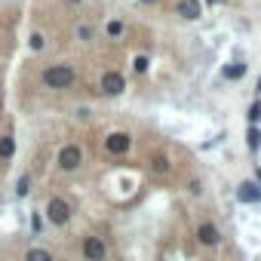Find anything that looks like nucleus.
Listing matches in <instances>:
<instances>
[{
  "label": "nucleus",
  "instance_id": "obj_1",
  "mask_svg": "<svg viewBox=\"0 0 261 261\" xmlns=\"http://www.w3.org/2000/svg\"><path fill=\"white\" fill-rule=\"evenodd\" d=\"M74 80H77V74H74V68H68V65H53V68L43 71V83H46L49 89H68Z\"/></svg>",
  "mask_w": 261,
  "mask_h": 261
},
{
  "label": "nucleus",
  "instance_id": "obj_2",
  "mask_svg": "<svg viewBox=\"0 0 261 261\" xmlns=\"http://www.w3.org/2000/svg\"><path fill=\"white\" fill-rule=\"evenodd\" d=\"M46 218H49V224H68L71 206H68L62 197H49V203H46Z\"/></svg>",
  "mask_w": 261,
  "mask_h": 261
},
{
  "label": "nucleus",
  "instance_id": "obj_3",
  "mask_svg": "<svg viewBox=\"0 0 261 261\" xmlns=\"http://www.w3.org/2000/svg\"><path fill=\"white\" fill-rule=\"evenodd\" d=\"M80 163H83V151H80L77 145H65V148L59 151V169H62V172H74Z\"/></svg>",
  "mask_w": 261,
  "mask_h": 261
},
{
  "label": "nucleus",
  "instance_id": "obj_4",
  "mask_svg": "<svg viewBox=\"0 0 261 261\" xmlns=\"http://www.w3.org/2000/svg\"><path fill=\"white\" fill-rule=\"evenodd\" d=\"M129 148H133V136H129V133H111V136L105 139V151L114 154V157L126 154Z\"/></svg>",
  "mask_w": 261,
  "mask_h": 261
},
{
  "label": "nucleus",
  "instance_id": "obj_5",
  "mask_svg": "<svg viewBox=\"0 0 261 261\" xmlns=\"http://www.w3.org/2000/svg\"><path fill=\"white\" fill-rule=\"evenodd\" d=\"M123 89H126L123 74H117V71H105V74H101V92H105V95H120Z\"/></svg>",
  "mask_w": 261,
  "mask_h": 261
},
{
  "label": "nucleus",
  "instance_id": "obj_6",
  "mask_svg": "<svg viewBox=\"0 0 261 261\" xmlns=\"http://www.w3.org/2000/svg\"><path fill=\"white\" fill-rule=\"evenodd\" d=\"M105 255H108V249H105V243L98 237H86L83 240V258L86 261H105Z\"/></svg>",
  "mask_w": 261,
  "mask_h": 261
},
{
  "label": "nucleus",
  "instance_id": "obj_7",
  "mask_svg": "<svg viewBox=\"0 0 261 261\" xmlns=\"http://www.w3.org/2000/svg\"><path fill=\"white\" fill-rule=\"evenodd\" d=\"M237 200L246 203V206H258V203H261V188H258L255 181H243V185L237 188Z\"/></svg>",
  "mask_w": 261,
  "mask_h": 261
},
{
  "label": "nucleus",
  "instance_id": "obj_8",
  "mask_svg": "<svg viewBox=\"0 0 261 261\" xmlns=\"http://www.w3.org/2000/svg\"><path fill=\"white\" fill-rule=\"evenodd\" d=\"M175 16L194 22V19L203 16V4H200V0H178V4H175Z\"/></svg>",
  "mask_w": 261,
  "mask_h": 261
},
{
  "label": "nucleus",
  "instance_id": "obj_9",
  "mask_svg": "<svg viewBox=\"0 0 261 261\" xmlns=\"http://www.w3.org/2000/svg\"><path fill=\"white\" fill-rule=\"evenodd\" d=\"M197 240H200L203 246H218V243H221V233H218V227H215L212 221H200V224H197Z\"/></svg>",
  "mask_w": 261,
  "mask_h": 261
},
{
  "label": "nucleus",
  "instance_id": "obj_10",
  "mask_svg": "<svg viewBox=\"0 0 261 261\" xmlns=\"http://www.w3.org/2000/svg\"><path fill=\"white\" fill-rule=\"evenodd\" d=\"M243 74H246V65H243V62H230V65L221 68V77H224V80H240Z\"/></svg>",
  "mask_w": 261,
  "mask_h": 261
},
{
  "label": "nucleus",
  "instance_id": "obj_11",
  "mask_svg": "<svg viewBox=\"0 0 261 261\" xmlns=\"http://www.w3.org/2000/svg\"><path fill=\"white\" fill-rule=\"evenodd\" d=\"M246 145H249L252 154L261 148V133H258V126H249V129H246Z\"/></svg>",
  "mask_w": 261,
  "mask_h": 261
},
{
  "label": "nucleus",
  "instance_id": "obj_12",
  "mask_svg": "<svg viewBox=\"0 0 261 261\" xmlns=\"http://www.w3.org/2000/svg\"><path fill=\"white\" fill-rule=\"evenodd\" d=\"M13 154H16V142H13V136H0V157L10 160Z\"/></svg>",
  "mask_w": 261,
  "mask_h": 261
},
{
  "label": "nucleus",
  "instance_id": "obj_13",
  "mask_svg": "<svg viewBox=\"0 0 261 261\" xmlns=\"http://www.w3.org/2000/svg\"><path fill=\"white\" fill-rule=\"evenodd\" d=\"M25 261H53V255H49L46 249H28Z\"/></svg>",
  "mask_w": 261,
  "mask_h": 261
},
{
  "label": "nucleus",
  "instance_id": "obj_14",
  "mask_svg": "<svg viewBox=\"0 0 261 261\" xmlns=\"http://www.w3.org/2000/svg\"><path fill=\"white\" fill-rule=\"evenodd\" d=\"M246 120H249V126H255V123L261 120V101H252V105H249V114H246Z\"/></svg>",
  "mask_w": 261,
  "mask_h": 261
},
{
  "label": "nucleus",
  "instance_id": "obj_15",
  "mask_svg": "<svg viewBox=\"0 0 261 261\" xmlns=\"http://www.w3.org/2000/svg\"><path fill=\"white\" fill-rule=\"evenodd\" d=\"M151 166H154V172H160V175H166V172H169V160H166V157H154V160H151Z\"/></svg>",
  "mask_w": 261,
  "mask_h": 261
},
{
  "label": "nucleus",
  "instance_id": "obj_16",
  "mask_svg": "<svg viewBox=\"0 0 261 261\" xmlns=\"http://www.w3.org/2000/svg\"><path fill=\"white\" fill-rule=\"evenodd\" d=\"M28 191H31V178H28V175H22V178H19V185H16V197H25Z\"/></svg>",
  "mask_w": 261,
  "mask_h": 261
},
{
  "label": "nucleus",
  "instance_id": "obj_17",
  "mask_svg": "<svg viewBox=\"0 0 261 261\" xmlns=\"http://www.w3.org/2000/svg\"><path fill=\"white\" fill-rule=\"evenodd\" d=\"M108 34H111V37H120V34H123V22H117V19L108 22Z\"/></svg>",
  "mask_w": 261,
  "mask_h": 261
},
{
  "label": "nucleus",
  "instance_id": "obj_18",
  "mask_svg": "<svg viewBox=\"0 0 261 261\" xmlns=\"http://www.w3.org/2000/svg\"><path fill=\"white\" fill-rule=\"evenodd\" d=\"M31 49H34V53L43 49V34H31Z\"/></svg>",
  "mask_w": 261,
  "mask_h": 261
},
{
  "label": "nucleus",
  "instance_id": "obj_19",
  "mask_svg": "<svg viewBox=\"0 0 261 261\" xmlns=\"http://www.w3.org/2000/svg\"><path fill=\"white\" fill-rule=\"evenodd\" d=\"M148 65H151V62H148V56H139V59H136V71H139V74H145V71H148Z\"/></svg>",
  "mask_w": 261,
  "mask_h": 261
},
{
  "label": "nucleus",
  "instance_id": "obj_20",
  "mask_svg": "<svg viewBox=\"0 0 261 261\" xmlns=\"http://www.w3.org/2000/svg\"><path fill=\"white\" fill-rule=\"evenodd\" d=\"M80 37H83V40H89V37H92V28H86V25H83V28H80Z\"/></svg>",
  "mask_w": 261,
  "mask_h": 261
},
{
  "label": "nucleus",
  "instance_id": "obj_21",
  "mask_svg": "<svg viewBox=\"0 0 261 261\" xmlns=\"http://www.w3.org/2000/svg\"><path fill=\"white\" fill-rule=\"evenodd\" d=\"M142 4H154V0H142Z\"/></svg>",
  "mask_w": 261,
  "mask_h": 261
},
{
  "label": "nucleus",
  "instance_id": "obj_22",
  "mask_svg": "<svg viewBox=\"0 0 261 261\" xmlns=\"http://www.w3.org/2000/svg\"><path fill=\"white\" fill-rule=\"evenodd\" d=\"M258 181H261V169H258Z\"/></svg>",
  "mask_w": 261,
  "mask_h": 261
},
{
  "label": "nucleus",
  "instance_id": "obj_23",
  "mask_svg": "<svg viewBox=\"0 0 261 261\" xmlns=\"http://www.w3.org/2000/svg\"><path fill=\"white\" fill-rule=\"evenodd\" d=\"M258 92H261V80H258Z\"/></svg>",
  "mask_w": 261,
  "mask_h": 261
},
{
  "label": "nucleus",
  "instance_id": "obj_24",
  "mask_svg": "<svg viewBox=\"0 0 261 261\" xmlns=\"http://www.w3.org/2000/svg\"><path fill=\"white\" fill-rule=\"evenodd\" d=\"M71 4H80V0H71Z\"/></svg>",
  "mask_w": 261,
  "mask_h": 261
},
{
  "label": "nucleus",
  "instance_id": "obj_25",
  "mask_svg": "<svg viewBox=\"0 0 261 261\" xmlns=\"http://www.w3.org/2000/svg\"><path fill=\"white\" fill-rule=\"evenodd\" d=\"M209 4H215V0H209Z\"/></svg>",
  "mask_w": 261,
  "mask_h": 261
}]
</instances>
